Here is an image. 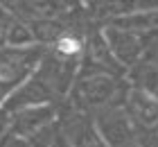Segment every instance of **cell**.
I'll return each mask as SVG.
<instances>
[{
    "instance_id": "cell-12",
    "label": "cell",
    "mask_w": 158,
    "mask_h": 147,
    "mask_svg": "<svg viewBox=\"0 0 158 147\" xmlns=\"http://www.w3.org/2000/svg\"><path fill=\"white\" fill-rule=\"evenodd\" d=\"M50 147H73L66 138H63L61 134H59V129L54 131V136H52V143H50Z\"/></svg>"
},
{
    "instance_id": "cell-8",
    "label": "cell",
    "mask_w": 158,
    "mask_h": 147,
    "mask_svg": "<svg viewBox=\"0 0 158 147\" xmlns=\"http://www.w3.org/2000/svg\"><path fill=\"white\" fill-rule=\"evenodd\" d=\"M127 82L133 88H140L154 100H158V63L149 59H140L135 66L127 70Z\"/></svg>"
},
{
    "instance_id": "cell-4",
    "label": "cell",
    "mask_w": 158,
    "mask_h": 147,
    "mask_svg": "<svg viewBox=\"0 0 158 147\" xmlns=\"http://www.w3.org/2000/svg\"><path fill=\"white\" fill-rule=\"evenodd\" d=\"M63 113V104H39L25 106L16 113H9V134L34 141L48 131L59 127V118Z\"/></svg>"
},
{
    "instance_id": "cell-14",
    "label": "cell",
    "mask_w": 158,
    "mask_h": 147,
    "mask_svg": "<svg viewBox=\"0 0 158 147\" xmlns=\"http://www.w3.org/2000/svg\"><path fill=\"white\" fill-rule=\"evenodd\" d=\"M77 2H79V5H81V7H86V9H88V11H90V9H93V5H95V2H97V0H77Z\"/></svg>"
},
{
    "instance_id": "cell-6",
    "label": "cell",
    "mask_w": 158,
    "mask_h": 147,
    "mask_svg": "<svg viewBox=\"0 0 158 147\" xmlns=\"http://www.w3.org/2000/svg\"><path fill=\"white\" fill-rule=\"evenodd\" d=\"M95 127L109 147H140L138 131L124 106H111L93 113Z\"/></svg>"
},
{
    "instance_id": "cell-7",
    "label": "cell",
    "mask_w": 158,
    "mask_h": 147,
    "mask_svg": "<svg viewBox=\"0 0 158 147\" xmlns=\"http://www.w3.org/2000/svg\"><path fill=\"white\" fill-rule=\"evenodd\" d=\"M59 134L73 147H109L104 143V138L99 136L90 113L77 111L63 104V113L59 118Z\"/></svg>"
},
{
    "instance_id": "cell-2",
    "label": "cell",
    "mask_w": 158,
    "mask_h": 147,
    "mask_svg": "<svg viewBox=\"0 0 158 147\" xmlns=\"http://www.w3.org/2000/svg\"><path fill=\"white\" fill-rule=\"evenodd\" d=\"M45 50L48 45H41V43L23 45V48L0 45V88L5 91V95L18 88L36 70Z\"/></svg>"
},
{
    "instance_id": "cell-1",
    "label": "cell",
    "mask_w": 158,
    "mask_h": 147,
    "mask_svg": "<svg viewBox=\"0 0 158 147\" xmlns=\"http://www.w3.org/2000/svg\"><path fill=\"white\" fill-rule=\"evenodd\" d=\"M127 75L115 72H79L73 88L68 93V100L63 102L70 109L84 113H97L102 109L122 106L129 91Z\"/></svg>"
},
{
    "instance_id": "cell-13",
    "label": "cell",
    "mask_w": 158,
    "mask_h": 147,
    "mask_svg": "<svg viewBox=\"0 0 158 147\" xmlns=\"http://www.w3.org/2000/svg\"><path fill=\"white\" fill-rule=\"evenodd\" d=\"M145 59H149V61H154V63H158V39L149 45V50H147V54H145Z\"/></svg>"
},
{
    "instance_id": "cell-11",
    "label": "cell",
    "mask_w": 158,
    "mask_h": 147,
    "mask_svg": "<svg viewBox=\"0 0 158 147\" xmlns=\"http://www.w3.org/2000/svg\"><path fill=\"white\" fill-rule=\"evenodd\" d=\"M7 129H9V113L0 106V141H2V136L7 134Z\"/></svg>"
},
{
    "instance_id": "cell-9",
    "label": "cell",
    "mask_w": 158,
    "mask_h": 147,
    "mask_svg": "<svg viewBox=\"0 0 158 147\" xmlns=\"http://www.w3.org/2000/svg\"><path fill=\"white\" fill-rule=\"evenodd\" d=\"M36 39H34V32L30 23H27L25 18H18L14 16L9 27H7L5 32V43L2 45H14V48H23V45H34Z\"/></svg>"
},
{
    "instance_id": "cell-10",
    "label": "cell",
    "mask_w": 158,
    "mask_h": 147,
    "mask_svg": "<svg viewBox=\"0 0 158 147\" xmlns=\"http://www.w3.org/2000/svg\"><path fill=\"white\" fill-rule=\"evenodd\" d=\"M0 147H34L32 141H27V138H20V136H14V134H7L2 136V141H0Z\"/></svg>"
},
{
    "instance_id": "cell-15",
    "label": "cell",
    "mask_w": 158,
    "mask_h": 147,
    "mask_svg": "<svg viewBox=\"0 0 158 147\" xmlns=\"http://www.w3.org/2000/svg\"><path fill=\"white\" fill-rule=\"evenodd\" d=\"M5 97H7V95H5V91H2V88H0V106H2V102H5Z\"/></svg>"
},
{
    "instance_id": "cell-3",
    "label": "cell",
    "mask_w": 158,
    "mask_h": 147,
    "mask_svg": "<svg viewBox=\"0 0 158 147\" xmlns=\"http://www.w3.org/2000/svg\"><path fill=\"white\" fill-rule=\"evenodd\" d=\"M122 106L138 131L140 147H158V100L140 88L129 86Z\"/></svg>"
},
{
    "instance_id": "cell-5",
    "label": "cell",
    "mask_w": 158,
    "mask_h": 147,
    "mask_svg": "<svg viewBox=\"0 0 158 147\" xmlns=\"http://www.w3.org/2000/svg\"><path fill=\"white\" fill-rule=\"evenodd\" d=\"M99 32H102V39L106 43V48H109L111 57L118 61L122 70H129L140 59H145L149 45H152L149 39L133 34L129 29H122L113 23H99Z\"/></svg>"
}]
</instances>
